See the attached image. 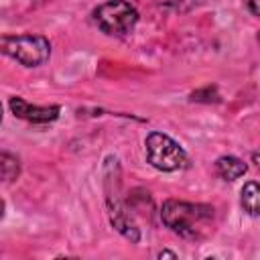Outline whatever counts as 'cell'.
Instances as JSON below:
<instances>
[{
    "label": "cell",
    "mask_w": 260,
    "mask_h": 260,
    "mask_svg": "<svg viewBox=\"0 0 260 260\" xmlns=\"http://www.w3.org/2000/svg\"><path fill=\"white\" fill-rule=\"evenodd\" d=\"M0 167H2V179H4V183H12L14 179H18V175H20V162H18V158L14 154H10V152L4 150L0 154Z\"/></svg>",
    "instance_id": "9c48e42d"
},
{
    "label": "cell",
    "mask_w": 260,
    "mask_h": 260,
    "mask_svg": "<svg viewBox=\"0 0 260 260\" xmlns=\"http://www.w3.org/2000/svg\"><path fill=\"white\" fill-rule=\"evenodd\" d=\"M191 102H203V104H217L219 102V93H217V89L215 87H211V85H207V87H203V89H197V91H193L191 93Z\"/></svg>",
    "instance_id": "30bf717a"
},
{
    "label": "cell",
    "mask_w": 260,
    "mask_h": 260,
    "mask_svg": "<svg viewBox=\"0 0 260 260\" xmlns=\"http://www.w3.org/2000/svg\"><path fill=\"white\" fill-rule=\"evenodd\" d=\"M240 205L250 217L260 215V183L248 181L240 191Z\"/></svg>",
    "instance_id": "ba28073f"
},
{
    "label": "cell",
    "mask_w": 260,
    "mask_h": 260,
    "mask_svg": "<svg viewBox=\"0 0 260 260\" xmlns=\"http://www.w3.org/2000/svg\"><path fill=\"white\" fill-rule=\"evenodd\" d=\"M248 171V165L238 158V156H219L215 160V173L223 179V181H236L240 177H244Z\"/></svg>",
    "instance_id": "52a82bcc"
},
{
    "label": "cell",
    "mask_w": 260,
    "mask_h": 260,
    "mask_svg": "<svg viewBox=\"0 0 260 260\" xmlns=\"http://www.w3.org/2000/svg\"><path fill=\"white\" fill-rule=\"evenodd\" d=\"M144 150H146L148 165L162 173L179 171V169L187 167V162H189L183 146L177 140H173L169 134H162V132H150L144 140Z\"/></svg>",
    "instance_id": "3957f363"
},
{
    "label": "cell",
    "mask_w": 260,
    "mask_h": 260,
    "mask_svg": "<svg viewBox=\"0 0 260 260\" xmlns=\"http://www.w3.org/2000/svg\"><path fill=\"white\" fill-rule=\"evenodd\" d=\"M246 6L254 16H260V0H246Z\"/></svg>",
    "instance_id": "8fae6325"
},
{
    "label": "cell",
    "mask_w": 260,
    "mask_h": 260,
    "mask_svg": "<svg viewBox=\"0 0 260 260\" xmlns=\"http://www.w3.org/2000/svg\"><path fill=\"white\" fill-rule=\"evenodd\" d=\"M0 49L24 67H39L51 57V43L43 35H4Z\"/></svg>",
    "instance_id": "7a4b0ae2"
},
{
    "label": "cell",
    "mask_w": 260,
    "mask_h": 260,
    "mask_svg": "<svg viewBox=\"0 0 260 260\" xmlns=\"http://www.w3.org/2000/svg\"><path fill=\"white\" fill-rule=\"evenodd\" d=\"M162 223L185 240H201L213 223V207L205 203H189L167 199L160 207Z\"/></svg>",
    "instance_id": "6da1fadb"
},
{
    "label": "cell",
    "mask_w": 260,
    "mask_h": 260,
    "mask_svg": "<svg viewBox=\"0 0 260 260\" xmlns=\"http://www.w3.org/2000/svg\"><path fill=\"white\" fill-rule=\"evenodd\" d=\"M158 258H177V254L169 252V250H162V252H158Z\"/></svg>",
    "instance_id": "7c38bea8"
},
{
    "label": "cell",
    "mask_w": 260,
    "mask_h": 260,
    "mask_svg": "<svg viewBox=\"0 0 260 260\" xmlns=\"http://www.w3.org/2000/svg\"><path fill=\"white\" fill-rule=\"evenodd\" d=\"M258 41H260V32H258Z\"/></svg>",
    "instance_id": "5bb4252c"
},
{
    "label": "cell",
    "mask_w": 260,
    "mask_h": 260,
    "mask_svg": "<svg viewBox=\"0 0 260 260\" xmlns=\"http://www.w3.org/2000/svg\"><path fill=\"white\" fill-rule=\"evenodd\" d=\"M252 162H254V165L260 169V150H256V152L252 154Z\"/></svg>",
    "instance_id": "4fadbf2b"
},
{
    "label": "cell",
    "mask_w": 260,
    "mask_h": 260,
    "mask_svg": "<svg viewBox=\"0 0 260 260\" xmlns=\"http://www.w3.org/2000/svg\"><path fill=\"white\" fill-rule=\"evenodd\" d=\"M8 106H10V112L16 118L26 120V122H32V124H49V122H55L59 118V112H61L59 106H32V104H28L26 100H22L18 95H12L8 100Z\"/></svg>",
    "instance_id": "5b68a950"
},
{
    "label": "cell",
    "mask_w": 260,
    "mask_h": 260,
    "mask_svg": "<svg viewBox=\"0 0 260 260\" xmlns=\"http://www.w3.org/2000/svg\"><path fill=\"white\" fill-rule=\"evenodd\" d=\"M108 213H110V223L114 225L116 232H120L126 240H130L132 244L140 242V228L136 225L134 217L128 213V209L114 197H108Z\"/></svg>",
    "instance_id": "8992f818"
},
{
    "label": "cell",
    "mask_w": 260,
    "mask_h": 260,
    "mask_svg": "<svg viewBox=\"0 0 260 260\" xmlns=\"http://www.w3.org/2000/svg\"><path fill=\"white\" fill-rule=\"evenodd\" d=\"M93 22L106 35L124 37L134 30L138 22V10L126 0H108L93 10Z\"/></svg>",
    "instance_id": "277c9868"
}]
</instances>
